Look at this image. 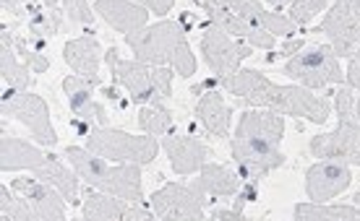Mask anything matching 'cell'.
Returning <instances> with one entry per match:
<instances>
[{"label":"cell","instance_id":"obj_1","mask_svg":"<svg viewBox=\"0 0 360 221\" xmlns=\"http://www.w3.org/2000/svg\"><path fill=\"white\" fill-rule=\"evenodd\" d=\"M285 138V117L274 109H243L238 117L230 156L238 164V175L245 182H259L285 164L279 151Z\"/></svg>","mask_w":360,"mask_h":221},{"label":"cell","instance_id":"obj_2","mask_svg":"<svg viewBox=\"0 0 360 221\" xmlns=\"http://www.w3.org/2000/svg\"><path fill=\"white\" fill-rule=\"evenodd\" d=\"M227 94H233L243 102V107H266L279 115L311 120L324 125L329 120L332 107L321 97H316L306 86H277L259 71H238L222 83Z\"/></svg>","mask_w":360,"mask_h":221},{"label":"cell","instance_id":"obj_3","mask_svg":"<svg viewBox=\"0 0 360 221\" xmlns=\"http://www.w3.org/2000/svg\"><path fill=\"white\" fill-rule=\"evenodd\" d=\"M126 44L131 47L136 60L149 62V65H170L180 79L196 76V58L191 53L188 36L178 21L162 18L136 34H128Z\"/></svg>","mask_w":360,"mask_h":221},{"label":"cell","instance_id":"obj_4","mask_svg":"<svg viewBox=\"0 0 360 221\" xmlns=\"http://www.w3.org/2000/svg\"><path fill=\"white\" fill-rule=\"evenodd\" d=\"M65 156L71 161V167L79 172L84 182L89 187H97L102 193L117 195L128 203H141L144 190H141V164H117L110 167L108 159H102L97 154H91L79 146H68Z\"/></svg>","mask_w":360,"mask_h":221},{"label":"cell","instance_id":"obj_5","mask_svg":"<svg viewBox=\"0 0 360 221\" xmlns=\"http://www.w3.org/2000/svg\"><path fill=\"white\" fill-rule=\"evenodd\" d=\"M105 60L110 65V76L126 91L136 105H165L172 97V68H149V62L123 60L115 47H110Z\"/></svg>","mask_w":360,"mask_h":221},{"label":"cell","instance_id":"obj_6","mask_svg":"<svg viewBox=\"0 0 360 221\" xmlns=\"http://www.w3.org/2000/svg\"><path fill=\"white\" fill-rule=\"evenodd\" d=\"M334 105H337V117H340L337 130L311 138L308 154L316 159H337L360 167V120L355 115L352 88H340Z\"/></svg>","mask_w":360,"mask_h":221},{"label":"cell","instance_id":"obj_7","mask_svg":"<svg viewBox=\"0 0 360 221\" xmlns=\"http://www.w3.org/2000/svg\"><path fill=\"white\" fill-rule=\"evenodd\" d=\"M282 73L306 88H324L332 83L342 86L347 81L332 44H308L303 50H297L282 65Z\"/></svg>","mask_w":360,"mask_h":221},{"label":"cell","instance_id":"obj_8","mask_svg":"<svg viewBox=\"0 0 360 221\" xmlns=\"http://www.w3.org/2000/svg\"><path fill=\"white\" fill-rule=\"evenodd\" d=\"M160 143L154 135H131V133L115 130V128H102L91 130L86 135V151L97 154L102 159L117 161V164H149L160 154Z\"/></svg>","mask_w":360,"mask_h":221},{"label":"cell","instance_id":"obj_9","mask_svg":"<svg viewBox=\"0 0 360 221\" xmlns=\"http://www.w3.org/2000/svg\"><path fill=\"white\" fill-rule=\"evenodd\" d=\"M0 109H3V120H18L21 125H27L37 143L42 146L58 143V133L50 120V107L39 94H32L24 88H8L0 97Z\"/></svg>","mask_w":360,"mask_h":221},{"label":"cell","instance_id":"obj_10","mask_svg":"<svg viewBox=\"0 0 360 221\" xmlns=\"http://www.w3.org/2000/svg\"><path fill=\"white\" fill-rule=\"evenodd\" d=\"M201 53H204V60H207L214 81L222 86L230 76L240 71V62L245 58H251L253 47L233 39L227 32H222V29L209 21V27L201 34Z\"/></svg>","mask_w":360,"mask_h":221},{"label":"cell","instance_id":"obj_11","mask_svg":"<svg viewBox=\"0 0 360 221\" xmlns=\"http://www.w3.org/2000/svg\"><path fill=\"white\" fill-rule=\"evenodd\" d=\"M212 203L198 182H167L162 190L152 193V211L162 221H193L204 219V208Z\"/></svg>","mask_w":360,"mask_h":221},{"label":"cell","instance_id":"obj_12","mask_svg":"<svg viewBox=\"0 0 360 221\" xmlns=\"http://www.w3.org/2000/svg\"><path fill=\"white\" fill-rule=\"evenodd\" d=\"M314 32L329 36L337 58H350L352 50L360 47V0H334L324 21Z\"/></svg>","mask_w":360,"mask_h":221},{"label":"cell","instance_id":"obj_13","mask_svg":"<svg viewBox=\"0 0 360 221\" xmlns=\"http://www.w3.org/2000/svg\"><path fill=\"white\" fill-rule=\"evenodd\" d=\"M193 3H196L201 11H207L209 21H212L214 27H219L222 32L235 36V39H243V42L259 47V50H274V47H277V36L269 34V32H264V29L251 27L245 18L238 16L227 3H222V0H193Z\"/></svg>","mask_w":360,"mask_h":221},{"label":"cell","instance_id":"obj_14","mask_svg":"<svg viewBox=\"0 0 360 221\" xmlns=\"http://www.w3.org/2000/svg\"><path fill=\"white\" fill-rule=\"evenodd\" d=\"M350 164L337 159H319L306 172V193L314 203H329L332 198L342 195L352 182Z\"/></svg>","mask_w":360,"mask_h":221},{"label":"cell","instance_id":"obj_15","mask_svg":"<svg viewBox=\"0 0 360 221\" xmlns=\"http://www.w3.org/2000/svg\"><path fill=\"white\" fill-rule=\"evenodd\" d=\"M11 187L13 190H18V193L27 198L29 203H32V208H34V216L39 221H63L65 216H68V208H65V201L63 193L58 190L55 185H50V182H34V180H29V177H16L13 182H11Z\"/></svg>","mask_w":360,"mask_h":221},{"label":"cell","instance_id":"obj_16","mask_svg":"<svg viewBox=\"0 0 360 221\" xmlns=\"http://www.w3.org/2000/svg\"><path fill=\"white\" fill-rule=\"evenodd\" d=\"M162 149L172 164V172L180 177H188V175H193V172H201V167L207 164V156H209L207 143L198 141L196 135H180V133L165 135Z\"/></svg>","mask_w":360,"mask_h":221},{"label":"cell","instance_id":"obj_17","mask_svg":"<svg viewBox=\"0 0 360 221\" xmlns=\"http://www.w3.org/2000/svg\"><path fill=\"white\" fill-rule=\"evenodd\" d=\"M94 11L123 36L136 34L149 24V8L136 0H97Z\"/></svg>","mask_w":360,"mask_h":221},{"label":"cell","instance_id":"obj_18","mask_svg":"<svg viewBox=\"0 0 360 221\" xmlns=\"http://www.w3.org/2000/svg\"><path fill=\"white\" fill-rule=\"evenodd\" d=\"M94 81L84 79V76H65L63 79V91H65V99H68V107H71V112L79 120L84 123H97V125H108V112H105V107L94 102L91 97V91H94Z\"/></svg>","mask_w":360,"mask_h":221},{"label":"cell","instance_id":"obj_19","mask_svg":"<svg viewBox=\"0 0 360 221\" xmlns=\"http://www.w3.org/2000/svg\"><path fill=\"white\" fill-rule=\"evenodd\" d=\"M230 8L238 13L240 18H245L251 27L264 29L274 36H292L297 32V24H292L285 13H277V11H266L259 3V0H222Z\"/></svg>","mask_w":360,"mask_h":221},{"label":"cell","instance_id":"obj_20","mask_svg":"<svg viewBox=\"0 0 360 221\" xmlns=\"http://www.w3.org/2000/svg\"><path fill=\"white\" fill-rule=\"evenodd\" d=\"M63 60H65V65H71V71L76 73V76H84V79L94 81L97 86H102V79H99L102 47H99L94 34H86V36H79V39L65 42Z\"/></svg>","mask_w":360,"mask_h":221},{"label":"cell","instance_id":"obj_21","mask_svg":"<svg viewBox=\"0 0 360 221\" xmlns=\"http://www.w3.org/2000/svg\"><path fill=\"white\" fill-rule=\"evenodd\" d=\"M196 120L201 128L212 135V138H230V123H233V109L225 105V99L219 91H207L201 94L196 109H193Z\"/></svg>","mask_w":360,"mask_h":221},{"label":"cell","instance_id":"obj_22","mask_svg":"<svg viewBox=\"0 0 360 221\" xmlns=\"http://www.w3.org/2000/svg\"><path fill=\"white\" fill-rule=\"evenodd\" d=\"M0 76H3V86L8 88H24L32 86V68L21 65V58H16V44L6 24H3V34H0Z\"/></svg>","mask_w":360,"mask_h":221},{"label":"cell","instance_id":"obj_23","mask_svg":"<svg viewBox=\"0 0 360 221\" xmlns=\"http://www.w3.org/2000/svg\"><path fill=\"white\" fill-rule=\"evenodd\" d=\"M47 156L39 149H34L32 143L3 135L0 141V169H37L39 164H45Z\"/></svg>","mask_w":360,"mask_h":221},{"label":"cell","instance_id":"obj_24","mask_svg":"<svg viewBox=\"0 0 360 221\" xmlns=\"http://www.w3.org/2000/svg\"><path fill=\"white\" fill-rule=\"evenodd\" d=\"M198 185L201 190L209 195V201L214 203L219 198H235L240 190V177L233 175L230 169H225L222 164H204L198 172Z\"/></svg>","mask_w":360,"mask_h":221},{"label":"cell","instance_id":"obj_25","mask_svg":"<svg viewBox=\"0 0 360 221\" xmlns=\"http://www.w3.org/2000/svg\"><path fill=\"white\" fill-rule=\"evenodd\" d=\"M32 172H34L37 180L50 182V185L58 187V190L63 193L65 201H68V206L79 203V172H76V169L63 167L60 161H55L53 156H47L45 164H39V167L32 169Z\"/></svg>","mask_w":360,"mask_h":221},{"label":"cell","instance_id":"obj_26","mask_svg":"<svg viewBox=\"0 0 360 221\" xmlns=\"http://www.w3.org/2000/svg\"><path fill=\"white\" fill-rule=\"evenodd\" d=\"M128 208V201L123 203V198L110 193H97L94 190H86L84 195V219H94V221H123V213Z\"/></svg>","mask_w":360,"mask_h":221},{"label":"cell","instance_id":"obj_27","mask_svg":"<svg viewBox=\"0 0 360 221\" xmlns=\"http://www.w3.org/2000/svg\"><path fill=\"white\" fill-rule=\"evenodd\" d=\"M292 219L300 221H360V206H324V203H297Z\"/></svg>","mask_w":360,"mask_h":221},{"label":"cell","instance_id":"obj_28","mask_svg":"<svg viewBox=\"0 0 360 221\" xmlns=\"http://www.w3.org/2000/svg\"><path fill=\"white\" fill-rule=\"evenodd\" d=\"M269 6H274V11H285V16L297 24V27H306L314 16H319L326 8L329 0H266Z\"/></svg>","mask_w":360,"mask_h":221},{"label":"cell","instance_id":"obj_29","mask_svg":"<svg viewBox=\"0 0 360 221\" xmlns=\"http://www.w3.org/2000/svg\"><path fill=\"white\" fill-rule=\"evenodd\" d=\"M172 109L165 105H144L139 112V125L149 135H162L172 128Z\"/></svg>","mask_w":360,"mask_h":221},{"label":"cell","instance_id":"obj_30","mask_svg":"<svg viewBox=\"0 0 360 221\" xmlns=\"http://www.w3.org/2000/svg\"><path fill=\"white\" fill-rule=\"evenodd\" d=\"M0 213H3V219H11V221H34V208L29 203L27 198L21 195H13V187H6L0 185Z\"/></svg>","mask_w":360,"mask_h":221},{"label":"cell","instance_id":"obj_31","mask_svg":"<svg viewBox=\"0 0 360 221\" xmlns=\"http://www.w3.org/2000/svg\"><path fill=\"white\" fill-rule=\"evenodd\" d=\"M13 44H16L18 58L27 62L34 73H47V71H50V58H47V55H42V50H37V47H27V39H21V36H13Z\"/></svg>","mask_w":360,"mask_h":221},{"label":"cell","instance_id":"obj_32","mask_svg":"<svg viewBox=\"0 0 360 221\" xmlns=\"http://www.w3.org/2000/svg\"><path fill=\"white\" fill-rule=\"evenodd\" d=\"M63 11L68 21L79 24V27H91L94 24V11L89 8L86 0H63Z\"/></svg>","mask_w":360,"mask_h":221},{"label":"cell","instance_id":"obj_33","mask_svg":"<svg viewBox=\"0 0 360 221\" xmlns=\"http://www.w3.org/2000/svg\"><path fill=\"white\" fill-rule=\"evenodd\" d=\"M259 198V182H245V187H240L238 190V195H235V211H243L245 206L253 203Z\"/></svg>","mask_w":360,"mask_h":221},{"label":"cell","instance_id":"obj_34","mask_svg":"<svg viewBox=\"0 0 360 221\" xmlns=\"http://www.w3.org/2000/svg\"><path fill=\"white\" fill-rule=\"evenodd\" d=\"M136 3H141L144 8H149L154 13V16H167L172 11V6H175V0H136Z\"/></svg>","mask_w":360,"mask_h":221},{"label":"cell","instance_id":"obj_35","mask_svg":"<svg viewBox=\"0 0 360 221\" xmlns=\"http://www.w3.org/2000/svg\"><path fill=\"white\" fill-rule=\"evenodd\" d=\"M149 219H157V216H154V211H146L141 206L128 203L126 213H123V221H149Z\"/></svg>","mask_w":360,"mask_h":221},{"label":"cell","instance_id":"obj_36","mask_svg":"<svg viewBox=\"0 0 360 221\" xmlns=\"http://www.w3.org/2000/svg\"><path fill=\"white\" fill-rule=\"evenodd\" d=\"M209 219H217V221H243L245 213L243 211H235V208H214V211L209 213Z\"/></svg>","mask_w":360,"mask_h":221},{"label":"cell","instance_id":"obj_37","mask_svg":"<svg viewBox=\"0 0 360 221\" xmlns=\"http://www.w3.org/2000/svg\"><path fill=\"white\" fill-rule=\"evenodd\" d=\"M347 83L360 86V50L350 55V65H347Z\"/></svg>","mask_w":360,"mask_h":221},{"label":"cell","instance_id":"obj_38","mask_svg":"<svg viewBox=\"0 0 360 221\" xmlns=\"http://www.w3.org/2000/svg\"><path fill=\"white\" fill-rule=\"evenodd\" d=\"M355 115H358V120H360V99H355Z\"/></svg>","mask_w":360,"mask_h":221},{"label":"cell","instance_id":"obj_39","mask_svg":"<svg viewBox=\"0 0 360 221\" xmlns=\"http://www.w3.org/2000/svg\"><path fill=\"white\" fill-rule=\"evenodd\" d=\"M352 203H355V206H360V193H355V195H352Z\"/></svg>","mask_w":360,"mask_h":221},{"label":"cell","instance_id":"obj_40","mask_svg":"<svg viewBox=\"0 0 360 221\" xmlns=\"http://www.w3.org/2000/svg\"><path fill=\"white\" fill-rule=\"evenodd\" d=\"M13 3H27V6H32V3H37V0H13Z\"/></svg>","mask_w":360,"mask_h":221}]
</instances>
